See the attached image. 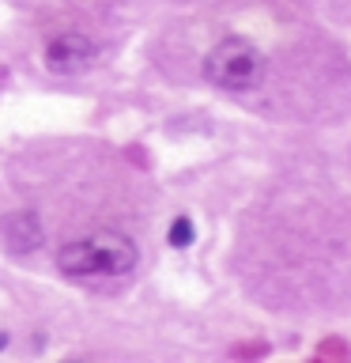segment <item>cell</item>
<instances>
[{"instance_id":"cell-1","label":"cell","mask_w":351,"mask_h":363,"mask_svg":"<svg viewBox=\"0 0 351 363\" xmlns=\"http://www.w3.org/2000/svg\"><path fill=\"white\" fill-rule=\"evenodd\" d=\"M140 265V250L129 235L102 227L57 250V272L68 280H121Z\"/></svg>"},{"instance_id":"cell-2","label":"cell","mask_w":351,"mask_h":363,"mask_svg":"<svg viewBox=\"0 0 351 363\" xmlns=\"http://www.w3.org/2000/svg\"><path fill=\"white\" fill-rule=\"evenodd\" d=\"M204 79L219 91H231V95L253 91L265 79V53L249 38H238V34L219 38L204 57Z\"/></svg>"},{"instance_id":"cell-3","label":"cell","mask_w":351,"mask_h":363,"mask_svg":"<svg viewBox=\"0 0 351 363\" xmlns=\"http://www.w3.org/2000/svg\"><path fill=\"white\" fill-rule=\"evenodd\" d=\"M98 57V45L84 30H61L42 45V65L53 76H84Z\"/></svg>"},{"instance_id":"cell-5","label":"cell","mask_w":351,"mask_h":363,"mask_svg":"<svg viewBox=\"0 0 351 363\" xmlns=\"http://www.w3.org/2000/svg\"><path fill=\"white\" fill-rule=\"evenodd\" d=\"M166 238H170V246H174V250H185V246H192V238H197V227H192L189 216H178V220L170 223Z\"/></svg>"},{"instance_id":"cell-4","label":"cell","mask_w":351,"mask_h":363,"mask_svg":"<svg viewBox=\"0 0 351 363\" xmlns=\"http://www.w3.org/2000/svg\"><path fill=\"white\" fill-rule=\"evenodd\" d=\"M0 238L11 254H34L45 242V227L38 212H8L0 216Z\"/></svg>"},{"instance_id":"cell-6","label":"cell","mask_w":351,"mask_h":363,"mask_svg":"<svg viewBox=\"0 0 351 363\" xmlns=\"http://www.w3.org/2000/svg\"><path fill=\"white\" fill-rule=\"evenodd\" d=\"M4 345H8V337H4V333H0V348H4Z\"/></svg>"}]
</instances>
